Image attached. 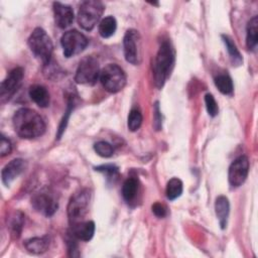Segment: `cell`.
<instances>
[{
    "mask_svg": "<svg viewBox=\"0 0 258 258\" xmlns=\"http://www.w3.org/2000/svg\"><path fill=\"white\" fill-rule=\"evenodd\" d=\"M182 192V182L179 178L177 177H173L171 178L167 184H166V189H165V194L166 197L169 201H173L175 199H177Z\"/></svg>",
    "mask_w": 258,
    "mask_h": 258,
    "instance_id": "obj_22",
    "label": "cell"
},
{
    "mask_svg": "<svg viewBox=\"0 0 258 258\" xmlns=\"http://www.w3.org/2000/svg\"><path fill=\"white\" fill-rule=\"evenodd\" d=\"M100 82L104 89L110 93L121 91L126 85V75L117 64L109 63L100 72Z\"/></svg>",
    "mask_w": 258,
    "mask_h": 258,
    "instance_id": "obj_5",
    "label": "cell"
},
{
    "mask_svg": "<svg viewBox=\"0 0 258 258\" xmlns=\"http://www.w3.org/2000/svg\"><path fill=\"white\" fill-rule=\"evenodd\" d=\"M23 75L24 72L22 68H15L8 74L6 79L1 83L0 98L2 103L8 101L16 93V91L21 85Z\"/></svg>",
    "mask_w": 258,
    "mask_h": 258,
    "instance_id": "obj_11",
    "label": "cell"
},
{
    "mask_svg": "<svg viewBox=\"0 0 258 258\" xmlns=\"http://www.w3.org/2000/svg\"><path fill=\"white\" fill-rule=\"evenodd\" d=\"M60 43L63 49V54L67 57H71L82 52L88 45L87 37L78 30H70L60 38Z\"/></svg>",
    "mask_w": 258,
    "mask_h": 258,
    "instance_id": "obj_8",
    "label": "cell"
},
{
    "mask_svg": "<svg viewBox=\"0 0 258 258\" xmlns=\"http://www.w3.org/2000/svg\"><path fill=\"white\" fill-rule=\"evenodd\" d=\"M174 61L173 50L168 41H163L157 51L153 63V76L156 87L161 88L170 75Z\"/></svg>",
    "mask_w": 258,
    "mask_h": 258,
    "instance_id": "obj_2",
    "label": "cell"
},
{
    "mask_svg": "<svg viewBox=\"0 0 258 258\" xmlns=\"http://www.w3.org/2000/svg\"><path fill=\"white\" fill-rule=\"evenodd\" d=\"M96 170L103 172L104 174H106V176H107L108 179H112V180L117 179V177H118V175H119L118 168H117L116 166L110 165V164L98 166V167H96Z\"/></svg>",
    "mask_w": 258,
    "mask_h": 258,
    "instance_id": "obj_29",
    "label": "cell"
},
{
    "mask_svg": "<svg viewBox=\"0 0 258 258\" xmlns=\"http://www.w3.org/2000/svg\"><path fill=\"white\" fill-rule=\"evenodd\" d=\"M94 149L102 157H111L114 153L112 145L106 141H99L95 143Z\"/></svg>",
    "mask_w": 258,
    "mask_h": 258,
    "instance_id": "obj_27",
    "label": "cell"
},
{
    "mask_svg": "<svg viewBox=\"0 0 258 258\" xmlns=\"http://www.w3.org/2000/svg\"><path fill=\"white\" fill-rule=\"evenodd\" d=\"M12 122L15 132L21 138H35L42 135L45 131V123L42 117L31 109L21 108L16 111Z\"/></svg>",
    "mask_w": 258,
    "mask_h": 258,
    "instance_id": "obj_1",
    "label": "cell"
},
{
    "mask_svg": "<svg viewBox=\"0 0 258 258\" xmlns=\"http://www.w3.org/2000/svg\"><path fill=\"white\" fill-rule=\"evenodd\" d=\"M215 211L221 228L225 229L227 226V220L230 212V204L226 197L220 196L217 198L215 203Z\"/></svg>",
    "mask_w": 258,
    "mask_h": 258,
    "instance_id": "obj_16",
    "label": "cell"
},
{
    "mask_svg": "<svg viewBox=\"0 0 258 258\" xmlns=\"http://www.w3.org/2000/svg\"><path fill=\"white\" fill-rule=\"evenodd\" d=\"M258 39V17L254 16L247 24L246 44L249 49H255Z\"/></svg>",
    "mask_w": 258,
    "mask_h": 258,
    "instance_id": "obj_19",
    "label": "cell"
},
{
    "mask_svg": "<svg viewBox=\"0 0 258 258\" xmlns=\"http://www.w3.org/2000/svg\"><path fill=\"white\" fill-rule=\"evenodd\" d=\"M249 171V160L245 155L236 158L229 167V183L232 187H238L246 180Z\"/></svg>",
    "mask_w": 258,
    "mask_h": 258,
    "instance_id": "obj_10",
    "label": "cell"
},
{
    "mask_svg": "<svg viewBox=\"0 0 258 258\" xmlns=\"http://www.w3.org/2000/svg\"><path fill=\"white\" fill-rule=\"evenodd\" d=\"M23 222H24V216L21 212H16L13 214L10 220L9 224V229L11 232V235L14 238H18L21 234V230L23 227Z\"/></svg>",
    "mask_w": 258,
    "mask_h": 258,
    "instance_id": "obj_25",
    "label": "cell"
},
{
    "mask_svg": "<svg viewBox=\"0 0 258 258\" xmlns=\"http://www.w3.org/2000/svg\"><path fill=\"white\" fill-rule=\"evenodd\" d=\"M95 233V224L92 221H82L71 225V234L74 238L82 241H89Z\"/></svg>",
    "mask_w": 258,
    "mask_h": 258,
    "instance_id": "obj_15",
    "label": "cell"
},
{
    "mask_svg": "<svg viewBox=\"0 0 258 258\" xmlns=\"http://www.w3.org/2000/svg\"><path fill=\"white\" fill-rule=\"evenodd\" d=\"M29 96L31 100L39 107L45 108L49 105V93L48 91L40 85H34L31 86L29 89Z\"/></svg>",
    "mask_w": 258,
    "mask_h": 258,
    "instance_id": "obj_17",
    "label": "cell"
},
{
    "mask_svg": "<svg viewBox=\"0 0 258 258\" xmlns=\"http://www.w3.org/2000/svg\"><path fill=\"white\" fill-rule=\"evenodd\" d=\"M53 15L55 24L59 28H66L74 21V11L71 6L60 2L53 3Z\"/></svg>",
    "mask_w": 258,
    "mask_h": 258,
    "instance_id": "obj_14",
    "label": "cell"
},
{
    "mask_svg": "<svg viewBox=\"0 0 258 258\" xmlns=\"http://www.w3.org/2000/svg\"><path fill=\"white\" fill-rule=\"evenodd\" d=\"M137 190H138V180L135 177H128L124 181L123 187H122V196L124 200L127 203L132 202L137 195Z\"/></svg>",
    "mask_w": 258,
    "mask_h": 258,
    "instance_id": "obj_20",
    "label": "cell"
},
{
    "mask_svg": "<svg viewBox=\"0 0 258 258\" xmlns=\"http://www.w3.org/2000/svg\"><path fill=\"white\" fill-rule=\"evenodd\" d=\"M26 162L21 158H16L7 163L1 172L2 181L6 186H9L11 182L17 178L25 169Z\"/></svg>",
    "mask_w": 258,
    "mask_h": 258,
    "instance_id": "obj_13",
    "label": "cell"
},
{
    "mask_svg": "<svg viewBox=\"0 0 258 258\" xmlns=\"http://www.w3.org/2000/svg\"><path fill=\"white\" fill-rule=\"evenodd\" d=\"M205 103H206V108H207L209 115L212 117H215L219 112V107H218V104H217L215 98L213 97V95L207 94L205 97Z\"/></svg>",
    "mask_w": 258,
    "mask_h": 258,
    "instance_id": "obj_28",
    "label": "cell"
},
{
    "mask_svg": "<svg viewBox=\"0 0 258 258\" xmlns=\"http://www.w3.org/2000/svg\"><path fill=\"white\" fill-rule=\"evenodd\" d=\"M215 85L224 95H230L233 92V82L228 75H219L215 78Z\"/></svg>",
    "mask_w": 258,
    "mask_h": 258,
    "instance_id": "obj_23",
    "label": "cell"
},
{
    "mask_svg": "<svg viewBox=\"0 0 258 258\" xmlns=\"http://www.w3.org/2000/svg\"><path fill=\"white\" fill-rule=\"evenodd\" d=\"M33 208L45 216H52L57 209V202L54 195L48 189H42L35 194L31 200Z\"/></svg>",
    "mask_w": 258,
    "mask_h": 258,
    "instance_id": "obj_12",
    "label": "cell"
},
{
    "mask_svg": "<svg viewBox=\"0 0 258 258\" xmlns=\"http://www.w3.org/2000/svg\"><path fill=\"white\" fill-rule=\"evenodd\" d=\"M28 45L44 66L49 64L52 53V42L47 33L40 27L35 28L28 38Z\"/></svg>",
    "mask_w": 258,
    "mask_h": 258,
    "instance_id": "obj_3",
    "label": "cell"
},
{
    "mask_svg": "<svg viewBox=\"0 0 258 258\" xmlns=\"http://www.w3.org/2000/svg\"><path fill=\"white\" fill-rule=\"evenodd\" d=\"M12 146L10 141L5 138V136H1V142H0V154L1 156H6L11 152Z\"/></svg>",
    "mask_w": 258,
    "mask_h": 258,
    "instance_id": "obj_30",
    "label": "cell"
},
{
    "mask_svg": "<svg viewBox=\"0 0 258 258\" xmlns=\"http://www.w3.org/2000/svg\"><path fill=\"white\" fill-rule=\"evenodd\" d=\"M49 242L46 237H35L28 239L24 242V247L26 250L32 254H42L48 248Z\"/></svg>",
    "mask_w": 258,
    "mask_h": 258,
    "instance_id": "obj_18",
    "label": "cell"
},
{
    "mask_svg": "<svg viewBox=\"0 0 258 258\" xmlns=\"http://www.w3.org/2000/svg\"><path fill=\"white\" fill-rule=\"evenodd\" d=\"M100 77L99 62L94 56L84 57L77 69L75 81L82 85H94Z\"/></svg>",
    "mask_w": 258,
    "mask_h": 258,
    "instance_id": "obj_7",
    "label": "cell"
},
{
    "mask_svg": "<svg viewBox=\"0 0 258 258\" xmlns=\"http://www.w3.org/2000/svg\"><path fill=\"white\" fill-rule=\"evenodd\" d=\"M223 41L227 47V50L230 54V57L232 59V62L236 66H239L242 62V56L237 48V46L235 45V43L233 42V40L228 36V35H222Z\"/></svg>",
    "mask_w": 258,
    "mask_h": 258,
    "instance_id": "obj_24",
    "label": "cell"
},
{
    "mask_svg": "<svg viewBox=\"0 0 258 258\" xmlns=\"http://www.w3.org/2000/svg\"><path fill=\"white\" fill-rule=\"evenodd\" d=\"M142 124V114L137 109H132L128 115V129L132 132L137 131Z\"/></svg>",
    "mask_w": 258,
    "mask_h": 258,
    "instance_id": "obj_26",
    "label": "cell"
},
{
    "mask_svg": "<svg viewBox=\"0 0 258 258\" xmlns=\"http://www.w3.org/2000/svg\"><path fill=\"white\" fill-rule=\"evenodd\" d=\"M124 55L128 62L138 64L141 61V40L138 31L129 29L123 39Z\"/></svg>",
    "mask_w": 258,
    "mask_h": 258,
    "instance_id": "obj_9",
    "label": "cell"
},
{
    "mask_svg": "<svg viewBox=\"0 0 258 258\" xmlns=\"http://www.w3.org/2000/svg\"><path fill=\"white\" fill-rule=\"evenodd\" d=\"M104 11V5L98 0L84 1L78 12V22L85 30H92L100 20Z\"/></svg>",
    "mask_w": 258,
    "mask_h": 258,
    "instance_id": "obj_4",
    "label": "cell"
},
{
    "mask_svg": "<svg viewBox=\"0 0 258 258\" xmlns=\"http://www.w3.org/2000/svg\"><path fill=\"white\" fill-rule=\"evenodd\" d=\"M152 212L154 213V215L158 218H163L166 215V208L160 204V203H155L152 206Z\"/></svg>",
    "mask_w": 258,
    "mask_h": 258,
    "instance_id": "obj_31",
    "label": "cell"
},
{
    "mask_svg": "<svg viewBox=\"0 0 258 258\" xmlns=\"http://www.w3.org/2000/svg\"><path fill=\"white\" fill-rule=\"evenodd\" d=\"M117 22L113 16H107L103 18L99 24V33L102 37L108 38L112 36L116 30Z\"/></svg>",
    "mask_w": 258,
    "mask_h": 258,
    "instance_id": "obj_21",
    "label": "cell"
},
{
    "mask_svg": "<svg viewBox=\"0 0 258 258\" xmlns=\"http://www.w3.org/2000/svg\"><path fill=\"white\" fill-rule=\"evenodd\" d=\"M91 194L89 189H82L75 194L68 205V217L70 225L84 221L90 204Z\"/></svg>",
    "mask_w": 258,
    "mask_h": 258,
    "instance_id": "obj_6",
    "label": "cell"
}]
</instances>
